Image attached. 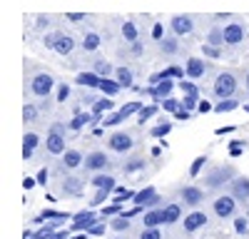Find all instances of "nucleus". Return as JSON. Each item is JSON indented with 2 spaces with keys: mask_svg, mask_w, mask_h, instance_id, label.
<instances>
[{
  "mask_svg": "<svg viewBox=\"0 0 249 239\" xmlns=\"http://www.w3.org/2000/svg\"><path fill=\"white\" fill-rule=\"evenodd\" d=\"M105 145H107V150L112 154H130L135 150V137L127 130H115V132L107 135Z\"/></svg>",
  "mask_w": 249,
  "mask_h": 239,
  "instance_id": "f257e3e1",
  "label": "nucleus"
},
{
  "mask_svg": "<svg viewBox=\"0 0 249 239\" xmlns=\"http://www.w3.org/2000/svg\"><path fill=\"white\" fill-rule=\"evenodd\" d=\"M237 87H239V80H237V75H234V72H230V70L219 72V75L214 77V83H212V92H214V97H217V100L234 97Z\"/></svg>",
  "mask_w": 249,
  "mask_h": 239,
  "instance_id": "f03ea898",
  "label": "nucleus"
},
{
  "mask_svg": "<svg viewBox=\"0 0 249 239\" xmlns=\"http://www.w3.org/2000/svg\"><path fill=\"white\" fill-rule=\"evenodd\" d=\"M237 177V172L232 167H212L204 174V187L207 189H222L224 185L230 187V182Z\"/></svg>",
  "mask_w": 249,
  "mask_h": 239,
  "instance_id": "7ed1b4c3",
  "label": "nucleus"
},
{
  "mask_svg": "<svg viewBox=\"0 0 249 239\" xmlns=\"http://www.w3.org/2000/svg\"><path fill=\"white\" fill-rule=\"evenodd\" d=\"M45 45L50 50H55L57 55H72L75 48H77L75 37L68 35V33H50V35H45Z\"/></svg>",
  "mask_w": 249,
  "mask_h": 239,
  "instance_id": "20e7f679",
  "label": "nucleus"
},
{
  "mask_svg": "<svg viewBox=\"0 0 249 239\" xmlns=\"http://www.w3.org/2000/svg\"><path fill=\"white\" fill-rule=\"evenodd\" d=\"M55 87H57V83H55V77H53L50 72H37V75H33V80H30V92H33L35 97H40V100H48Z\"/></svg>",
  "mask_w": 249,
  "mask_h": 239,
  "instance_id": "39448f33",
  "label": "nucleus"
},
{
  "mask_svg": "<svg viewBox=\"0 0 249 239\" xmlns=\"http://www.w3.org/2000/svg\"><path fill=\"white\" fill-rule=\"evenodd\" d=\"M237 199L227 192V194H217L214 199H212V212H214V217H219V219H230V217H234V212H237Z\"/></svg>",
  "mask_w": 249,
  "mask_h": 239,
  "instance_id": "423d86ee",
  "label": "nucleus"
},
{
  "mask_svg": "<svg viewBox=\"0 0 249 239\" xmlns=\"http://www.w3.org/2000/svg\"><path fill=\"white\" fill-rule=\"evenodd\" d=\"M110 157H107V152L105 150H92L90 154H85V172H92V174H100V172H105V170H110Z\"/></svg>",
  "mask_w": 249,
  "mask_h": 239,
  "instance_id": "0eeeda50",
  "label": "nucleus"
},
{
  "mask_svg": "<svg viewBox=\"0 0 249 239\" xmlns=\"http://www.w3.org/2000/svg\"><path fill=\"white\" fill-rule=\"evenodd\" d=\"M68 142H65V132H55V130H48V135H45V152L48 154H53V157H62L65 154V147Z\"/></svg>",
  "mask_w": 249,
  "mask_h": 239,
  "instance_id": "6e6552de",
  "label": "nucleus"
},
{
  "mask_svg": "<svg viewBox=\"0 0 249 239\" xmlns=\"http://www.w3.org/2000/svg\"><path fill=\"white\" fill-rule=\"evenodd\" d=\"M207 222H210L207 212H202V209H192L190 214L182 219V229H184V234H195V232H199L202 227H207Z\"/></svg>",
  "mask_w": 249,
  "mask_h": 239,
  "instance_id": "1a4fd4ad",
  "label": "nucleus"
},
{
  "mask_svg": "<svg viewBox=\"0 0 249 239\" xmlns=\"http://www.w3.org/2000/svg\"><path fill=\"white\" fill-rule=\"evenodd\" d=\"M170 30L177 37H184V35L195 33V17L192 15H172L170 17Z\"/></svg>",
  "mask_w": 249,
  "mask_h": 239,
  "instance_id": "9d476101",
  "label": "nucleus"
},
{
  "mask_svg": "<svg viewBox=\"0 0 249 239\" xmlns=\"http://www.w3.org/2000/svg\"><path fill=\"white\" fill-rule=\"evenodd\" d=\"M179 199L187 205V207H192V209H197L202 202H204V189L202 187H197V185H184L182 189H179Z\"/></svg>",
  "mask_w": 249,
  "mask_h": 239,
  "instance_id": "9b49d317",
  "label": "nucleus"
},
{
  "mask_svg": "<svg viewBox=\"0 0 249 239\" xmlns=\"http://www.w3.org/2000/svg\"><path fill=\"white\" fill-rule=\"evenodd\" d=\"M82 165H85V154H82L80 150H75V147H68L65 154L60 157V167L65 170V172H75Z\"/></svg>",
  "mask_w": 249,
  "mask_h": 239,
  "instance_id": "f8f14e48",
  "label": "nucleus"
},
{
  "mask_svg": "<svg viewBox=\"0 0 249 239\" xmlns=\"http://www.w3.org/2000/svg\"><path fill=\"white\" fill-rule=\"evenodd\" d=\"M247 35V25L239 23V20H232V23L224 25V43L227 45H239Z\"/></svg>",
  "mask_w": 249,
  "mask_h": 239,
  "instance_id": "ddd939ff",
  "label": "nucleus"
},
{
  "mask_svg": "<svg viewBox=\"0 0 249 239\" xmlns=\"http://www.w3.org/2000/svg\"><path fill=\"white\" fill-rule=\"evenodd\" d=\"M230 194L237 199V202L247 205V202H249V177L237 174L232 182H230Z\"/></svg>",
  "mask_w": 249,
  "mask_h": 239,
  "instance_id": "4468645a",
  "label": "nucleus"
},
{
  "mask_svg": "<svg viewBox=\"0 0 249 239\" xmlns=\"http://www.w3.org/2000/svg\"><path fill=\"white\" fill-rule=\"evenodd\" d=\"M95 222H100V217L92 212V209H85V212H77L75 217H72V232H88Z\"/></svg>",
  "mask_w": 249,
  "mask_h": 239,
  "instance_id": "2eb2a0df",
  "label": "nucleus"
},
{
  "mask_svg": "<svg viewBox=\"0 0 249 239\" xmlns=\"http://www.w3.org/2000/svg\"><path fill=\"white\" fill-rule=\"evenodd\" d=\"M207 70H210V63H207V57H190L184 65V75L190 80H199Z\"/></svg>",
  "mask_w": 249,
  "mask_h": 239,
  "instance_id": "dca6fc26",
  "label": "nucleus"
},
{
  "mask_svg": "<svg viewBox=\"0 0 249 239\" xmlns=\"http://www.w3.org/2000/svg\"><path fill=\"white\" fill-rule=\"evenodd\" d=\"M60 189L65 197H80L82 192H85V179L82 177H65L60 182Z\"/></svg>",
  "mask_w": 249,
  "mask_h": 239,
  "instance_id": "f3484780",
  "label": "nucleus"
},
{
  "mask_svg": "<svg viewBox=\"0 0 249 239\" xmlns=\"http://www.w3.org/2000/svg\"><path fill=\"white\" fill-rule=\"evenodd\" d=\"M132 202H135V205H140V207L152 209V207H157V205H160V194H157V189H155V187H144V189H140V192L135 194Z\"/></svg>",
  "mask_w": 249,
  "mask_h": 239,
  "instance_id": "a211bd4d",
  "label": "nucleus"
},
{
  "mask_svg": "<svg viewBox=\"0 0 249 239\" xmlns=\"http://www.w3.org/2000/svg\"><path fill=\"white\" fill-rule=\"evenodd\" d=\"M100 48H102V35L97 30H88L85 35H82V40H80L82 52H97Z\"/></svg>",
  "mask_w": 249,
  "mask_h": 239,
  "instance_id": "6ab92c4d",
  "label": "nucleus"
},
{
  "mask_svg": "<svg viewBox=\"0 0 249 239\" xmlns=\"http://www.w3.org/2000/svg\"><path fill=\"white\" fill-rule=\"evenodd\" d=\"M37 147H40V135L35 130L25 132V137H23V159H30Z\"/></svg>",
  "mask_w": 249,
  "mask_h": 239,
  "instance_id": "aec40b11",
  "label": "nucleus"
},
{
  "mask_svg": "<svg viewBox=\"0 0 249 239\" xmlns=\"http://www.w3.org/2000/svg\"><path fill=\"white\" fill-rule=\"evenodd\" d=\"M164 224V212L162 207H152L142 214V227H162Z\"/></svg>",
  "mask_w": 249,
  "mask_h": 239,
  "instance_id": "412c9836",
  "label": "nucleus"
},
{
  "mask_svg": "<svg viewBox=\"0 0 249 239\" xmlns=\"http://www.w3.org/2000/svg\"><path fill=\"white\" fill-rule=\"evenodd\" d=\"M157 45H160V52L167 55V57H175V55L179 52V40H177V35H164Z\"/></svg>",
  "mask_w": 249,
  "mask_h": 239,
  "instance_id": "4be33fe9",
  "label": "nucleus"
},
{
  "mask_svg": "<svg viewBox=\"0 0 249 239\" xmlns=\"http://www.w3.org/2000/svg\"><path fill=\"white\" fill-rule=\"evenodd\" d=\"M115 80H117V83L124 87V90H127V87H132V83H135V72L127 68V65H117L115 68V75H112Z\"/></svg>",
  "mask_w": 249,
  "mask_h": 239,
  "instance_id": "5701e85b",
  "label": "nucleus"
},
{
  "mask_svg": "<svg viewBox=\"0 0 249 239\" xmlns=\"http://www.w3.org/2000/svg\"><path fill=\"white\" fill-rule=\"evenodd\" d=\"M162 212H164V224H177L179 219H182V205L179 202H172V205H164L162 207Z\"/></svg>",
  "mask_w": 249,
  "mask_h": 239,
  "instance_id": "b1692460",
  "label": "nucleus"
},
{
  "mask_svg": "<svg viewBox=\"0 0 249 239\" xmlns=\"http://www.w3.org/2000/svg\"><path fill=\"white\" fill-rule=\"evenodd\" d=\"M144 165H147V159H144L142 154H132V157H127V159H124L122 172H124V174H135V172L144 170Z\"/></svg>",
  "mask_w": 249,
  "mask_h": 239,
  "instance_id": "393cba45",
  "label": "nucleus"
},
{
  "mask_svg": "<svg viewBox=\"0 0 249 239\" xmlns=\"http://www.w3.org/2000/svg\"><path fill=\"white\" fill-rule=\"evenodd\" d=\"M90 185H92L95 189H112V192H115V177L100 172V174H95V177L90 179Z\"/></svg>",
  "mask_w": 249,
  "mask_h": 239,
  "instance_id": "a878e982",
  "label": "nucleus"
},
{
  "mask_svg": "<svg viewBox=\"0 0 249 239\" xmlns=\"http://www.w3.org/2000/svg\"><path fill=\"white\" fill-rule=\"evenodd\" d=\"M120 35L127 40V43H137V37H140V30L137 25L132 23V20H124V23L120 25Z\"/></svg>",
  "mask_w": 249,
  "mask_h": 239,
  "instance_id": "bb28decb",
  "label": "nucleus"
},
{
  "mask_svg": "<svg viewBox=\"0 0 249 239\" xmlns=\"http://www.w3.org/2000/svg\"><path fill=\"white\" fill-rule=\"evenodd\" d=\"M92 72H97L100 77H112L115 75V65L110 63V60H95Z\"/></svg>",
  "mask_w": 249,
  "mask_h": 239,
  "instance_id": "cd10ccee",
  "label": "nucleus"
},
{
  "mask_svg": "<svg viewBox=\"0 0 249 239\" xmlns=\"http://www.w3.org/2000/svg\"><path fill=\"white\" fill-rule=\"evenodd\" d=\"M97 90H102L105 95H117V92L122 90V85L117 83L115 77H102V80H100V87H97Z\"/></svg>",
  "mask_w": 249,
  "mask_h": 239,
  "instance_id": "c85d7f7f",
  "label": "nucleus"
},
{
  "mask_svg": "<svg viewBox=\"0 0 249 239\" xmlns=\"http://www.w3.org/2000/svg\"><path fill=\"white\" fill-rule=\"evenodd\" d=\"M172 87H175V83L167 77V80H160V85L157 87H152L150 92L155 95V97H160V100H164V97H170V92H172Z\"/></svg>",
  "mask_w": 249,
  "mask_h": 239,
  "instance_id": "c756f323",
  "label": "nucleus"
},
{
  "mask_svg": "<svg viewBox=\"0 0 249 239\" xmlns=\"http://www.w3.org/2000/svg\"><path fill=\"white\" fill-rule=\"evenodd\" d=\"M130 227H132V222H130V217L124 214V212H122V214H117V217L112 219V222H110V229H115V232H127Z\"/></svg>",
  "mask_w": 249,
  "mask_h": 239,
  "instance_id": "7c9ffc66",
  "label": "nucleus"
},
{
  "mask_svg": "<svg viewBox=\"0 0 249 239\" xmlns=\"http://www.w3.org/2000/svg\"><path fill=\"white\" fill-rule=\"evenodd\" d=\"M100 75L97 72H82V75H77V83L80 85H85V87H100Z\"/></svg>",
  "mask_w": 249,
  "mask_h": 239,
  "instance_id": "2f4dec72",
  "label": "nucleus"
},
{
  "mask_svg": "<svg viewBox=\"0 0 249 239\" xmlns=\"http://www.w3.org/2000/svg\"><path fill=\"white\" fill-rule=\"evenodd\" d=\"M239 107V102L234 97H227V100H219V102L214 105V112H232V110H237Z\"/></svg>",
  "mask_w": 249,
  "mask_h": 239,
  "instance_id": "473e14b6",
  "label": "nucleus"
},
{
  "mask_svg": "<svg viewBox=\"0 0 249 239\" xmlns=\"http://www.w3.org/2000/svg\"><path fill=\"white\" fill-rule=\"evenodd\" d=\"M207 43H212V45L222 48V45H224V25H222V28L214 25V28L210 30V40H207Z\"/></svg>",
  "mask_w": 249,
  "mask_h": 239,
  "instance_id": "72a5a7b5",
  "label": "nucleus"
},
{
  "mask_svg": "<svg viewBox=\"0 0 249 239\" xmlns=\"http://www.w3.org/2000/svg\"><path fill=\"white\" fill-rule=\"evenodd\" d=\"M115 105H112V100L110 97H97L95 100V105H92V112L95 115H100V112H107V110H112Z\"/></svg>",
  "mask_w": 249,
  "mask_h": 239,
  "instance_id": "f704fd0d",
  "label": "nucleus"
},
{
  "mask_svg": "<svg viewBox=\"0 0 249 239\" xmlns=\"http://www.w3.org/2000/svg\"><path fill=\"white\" fill-rule=\"evenodd\" d=\"M234 232H237V234H242V237H247V234H249V217H247V214L234 217Z\"/></svg>",
  "mask_w": 249,
  "mask_h": 239,
  "instance_id": "c9c22d12",
  "label": "nucleus"
},
{
  "mask_svg": "<svg viewBox=\"0 0 249 239\" xmlns=\"http://www.w3.org/2000/svg\"><path fill=\"white\" fill-rule=\"evenodd\" d=\"M37 115H40V110H37L33 102H25V110H23V120H25V125H33L35 120H37Z\"/></svg>",
  "mask_w": 249,
  "mask_h": 239,
  "instance_id": "e433bc0d",
  "label": "nucleus"
},
{
  "mask_svg": "<svg viewBox=\"0 0 249 239\" xmlns=\"http://www.w3.org/2000/svg\"><path fill=\"white\" fill-rule=\"evenodd\" d=\"M202 55L210 57V60H219V57H222V48H217V45H212V43H204V45H202Z\"/></svg>",
  "mask_w": 249,
  "mask_h": 239,
  "instance_id": "4c0bfd02",
  "label": "nucleus"
},
{
  "mask_svg": "<svg viewBox=\"0 0 249 239\" xmlns=\"http://www.w3.org/2000/svg\"><path fill=\"white\" fill-rule=\"evenodd\" d=\"M137 239H162V232H160V227H142Z\"/></svg>",
  "mask_w": 249,
  "mask_h": 239,
  "instance_id": "58836bf2",
  "label": "nucleus"
},
{
  "mask_svg": "<svg viewBox=\"0 0 249 239\" xmlns=\"http://www.w3.org/2000/svg\"><path fill=\"white\" fill-rule=\"evenodd\" d=\"M155 112H157V105H150V107H142V110L137 112V120H140V122L144 125V122H147V120H150V117H152Z\"/></svg>",
  "mask_w": 249,
  "mask_h": 239,
  "instance_id": "ea45409f",
  "label": "nucleus"
},
{
  "mask_svg": "<svg viewBox=\"0 0 249 239\" xmlns=\"http://www.w3.org/2000/svg\"><path fill=\"white\" fill-rule=\"evenodd\" d=\"M110 224H105V222H102V219H100V222H95L90 229H88V234L90 237H102V234H105V229H107Z\"/></svg>",
  "mask_w": 249,
  "mask_h": 239,
  "instance_id": "a19ab883",
  "label": "nucleus"
},
{
  "mask_svg": "<svg viewBox=\"0 0 249 239\" xmlns=\"http://www.w3.org/2000/svg\"><path fill=\"white\" fill-rule=\"evenodd\" d=\"M70 92H72V90H70L68 83H60V85H57V102H65V100L70 97Z\"/></svg>",
  "mask_w": 249,
  "mask_h": 239,
  "instance_id": "79ce46f5",
  "label": "nucleus"
},
{
  "mask_svg": "<svg viewBox=\"0 0 249 239\" xmlns=\"http://www.w3.org/2000/svg\"><path fill=\"white\" fill-rule=\"evenodd\" d=\"M112 194V189H97L95 192V199H92V207H97V205H102V202H105V199Z\"/></svg>",
  "mask_w": 249,
  "mask_h": 239,
  "instance_id": "37998d69",
  "label": "nucleus"
},
{
  "mask_svg": "<svg viewBox=\"0 0 249 239\" xmlns=\"http://www.w3.org/2000/svg\"><path fill=\"white\" fill-rule=\"evenodd\" d=\"M204 165H207V157H197L195 162H192V167H190V174H192V177H197V174L202 172V167H204Z\"/></svg>",
  "mask_w": 249,
  "mask_h": 239,
  "instance_id": "c03bdc74",
  "label": "nucleus"
},
{
  "mask_svg": "<svg viewBox=\"0 0 249 239\" xmlns=\"http://www.w3.org/2000/svg\"><path fill=\"white\" fill-rule=\"evenodd\" d=\"M170 130H172V125H170V122H160V127H155V130H152V135H155V137H164Z\"/></svg>",
  "mask_w": 249,
  "mask_h": 239,
  "instance_id": "a18cd8bd",
  "label": "nucleus"
},
{
  "mask_svg": "<svg viewBox=\"0 0 249 239\" xmlns=\"http://www.w3.org/2000/svg\"><path fill=\"white\" fill-rule=\"evenodd\" d=\"M179 105H182V102H177V100H172V97H164V100H162V107H164V110H170V112H172V110L177 112Z\"/></svg>",
  "mask_w": 249,
  "mask_h": 239,
  "instance_id": "49530a36",
  "label": "nucleus"
},
{
  "mask_svg": "<svg viewBox=\"0 0 249 239\" xmlns=\"http://www.w3.org/2000/svg\"><path fill=\"white\" fill-rule=\"evenodd\" d=\"M152 37L157 40V43L164 37V28H162V23H155V25H152Z\"/></svg>",
  "mask_w": 249,
  "mask_h": 239,
  "instance_id": "de8ad7c7",
  "label": "nucleus"
},
{
  "mask_svg": "<svg viewBox=\"0 0 249 239\" xmlns=\"http://www.w3.org/2000/svg\"><path fill=\"white\" fill-rule=\"evenodd\" d=\"M82 125H88V115L85 117H75L72 122H70V130H80Z\"/></svg>",
  "mask_w": 249,
  "mask_h": 239,
  "instance_id": "09e8293b",
  "label": "nucleus"
},
{
  "mask_svg": "<svg viewBox=\"0 0 249 239\" xmlns=\"http://www.w3.org/2000/svg\"><path fill=\"white\" fill-rule=\"evenodd\" d=\"M132 48H130V52L135 55V57H140L142 52H144V48H142V43H140V40H137V43H130Z\"/></svg>",
  "mask_w": 249,
  "mask_h": 239,
  "instance_id": "8fccbe9b",
  "label": "nucleus"
},
{
  "mask_svg": "<svg viewBox=\"0 0 249 239\" xmlns=\"http://www.w3.org/2000/svg\"><path fill=\"white\" fill-rule=\"evenodd\" d=\"M48 174H50V172H48L45 167L40 170V172H37V177H35V179H37V185H48Z\"/></svg>",
  "mask_w": 249,
  "mask_h": 239,
  "instance_id": "3c124183",
  "label": "nucleus"
},
{
  "mask_svg": "<svg viewBox=\"0 0 249 239\" xmlns=\"http://www.w3.org/2000/svg\"><path fill=\"white\" fill-rule=\"evenodd\" d=\"M179 87H182L187 95H197V90H195V85H192V83H179Z\"/></svg>",
  "mask_w": 249,
  "mask_h": 239,
  "instance_id": "603ef678",
  "label": "nucleus"
},
{
  "mask_svg": "<svg viewBox=\"0 0 249 239\" xmlns=\"http://www.w3.org/2000/svg\"><path fill=\"white\" fill-rule=\"evenodd\" d=\"M50 130H55V132H68V127L62 125V122H53V125H50Z\"/></svg>",
  "mask_w": 249,
  "mask_h": 239,
  "instance_id": "864d4df0",
  "label": "nucleus"
},
{
  "mask_svg": "<svg viewBox=\"0 0 249 239\" xmlns=\"http://www.w3.org/2000/svg\"><path fill=\"white\" fill-rule=\"evenodd\" d=\"M210 110H214V107L207 102V100H202V102H199V112H210Z\"/></svg>",
  "mask_w": 249,
  "mask_h": 239,
  "instance_id": "5fc2aeb1",
  "label": "nucleus"
},
{
  "mask_svg": "<svg viewBox=\"0 0 249 239\" xmlns=\"http://www.w3.org/2000/svg\"><path fill=\"white\" fill-rule=\"evenodd\" d=\"M72 23H80V20H85V15H80V13H72V15H68Z\"/></svg>",
  "mask_w": 249,
  "mask_h": 239,
  "instance_id": "6e6d98bb",
  "label": "nucleus"
},
{
  "mask_svg": "<svg viewBox=\"0 0 249 239\" xmlns=\"http://www.w3.org/2000/svg\"><path fill=\"white\" fill-rule=\"evenodd\" d=\"M175 115H177V117H179V120H187V117H190V115H187V110H184V107H182V110H177V112H175Z\"/></svg>",
  "mask_w": 249,
  "mask_h": 239,
  "instance_id": "4d7b16f0",
  "label": "nucleus"
},
{
  "mask_svg": "<svg viewBox=\"0 0 249 239\" xmlns=\"http://www.w3.org/2000/svg\"><path fill=\"white\" fill-rule=\"evenodd\" d=\"M35 182H37V179H30V177H28V179H25V189H30V187H35Z\"/></svg>",
  "mask_w": 249,
  "mask_h": 239,
  "instance_id": "13d9d810",
  "label": "nucleus"
},
{
  "mask_svg": "<svg viewBox=\"0 0 249 239\" xmlns=\"http://www.w3.org/2000/svg\"><path fill=\"white\" fill-rule=\"evenodd\" d=\"M244 90H247V95H249V72H247V77H244Z\"/></svg>",
  "mask_w": 249,
  "mask_h": 239,
  "instance_id": "bf43d9fd",
  "label": "nucleus"
},
{
  "mask_svg": "<svg viewBox=\"0 0 249 239\" xmlns=\"http://www.w3.org/2000/svg\"><path fill=\"white\" fill-rule=\"evenodd\" d=\"M85 237H88V232H85V234H77V237H72V239H85Z\"/></svg>",
  "mask_w": 249,
  "mask_h": 239,
  "instance_id": "052dcab7",
  "label": "nucleus"
},
{
  "mask_svg": "<svg viewBox=\"0 0 249 239\" xmlns=\"http://www.w3.org/2000/svg\"><path fill=\"white\" fill-rule=\"evenodd\" d=\"M244 112H249V105H244Z\"/></svg>",
  "mask_w": 249,
  "mask_h": 239,
  "instance_id": "680f3d73",
  "label": "nucleus"
},
{
  "mask_svg": "<svg viewBox=\"0 0 249 239\" xmlns=\"http://www.w3.org/2000/svg\"><path fill=\"white\" fill-rule=\"evenodd\" d=\"M247 217H249V202H247Z\"/></svg>",
  "mask_w": 249,
  "mask_h": 239,
  "instance_id": "e2e57ef3",
  "label": "nucleus"
},
{
  "mask_svg": "<svg viewBox=\"0 0 249 239\" xmlns=\"http://www.w3.org/2000/svg\"><path fill=\"white\" fill-rule=\"evenodd\" d=\"M117 239H122V237H117Z\"/></svg>",
  "mask_w": 249,
  "mask_h": 239,
  "instance_id": "0e129e2a",
  "label": "nucleus"
}]
</instances>
